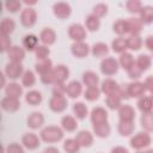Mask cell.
Listing matches in <instances>:
<instances>
[{
    "label": "cell",
    "instance_id": "1",
    "mask_svg": "<svg viewBox=\"0 0 153 153\" xmlns=\"http://www.w3.org/2000/svg\"><path fill=\"white\" fill-rule=\"evenodd\" d=\"M62 136H63V133L57 127H47L41 133V137L47 142H56L61 140Z\"/></svg>",
    "mask_w": 153,
    "mask_h": 153
},
{
    "label": "cell",
    "instance_id": "2",
    "mask_svg": "<svg viewBox=\"0 0 153 153\" xmlns=\"http://www.w3.org/2000/svg\"><path fill=\"white\" fill-rule=\"evenodd\" d=\"M117 69H118V63L112 57H106L100 63V71L105 75H112L117 72Z\"/></svg>",
    "mask_w": 153,
    "mask_h": 153
},
{
    "label": "cell",
    "instance_id": "3",
    "mask_svg": "<svg viewBox=\"0 0 153 153\" xmlns=\"http://www.w3.org/2000/svg\"><path fill=\"white\" fill-rule=\"evenodd\" d=\"M151 143V137L147 133H137L134 137H131L130 140V145L133 148L140 149L143 147H147Z\"/></svg>",
    "mask_w": 153,
    "mask_h": 153
},
{
    "label": "cell",
    "instance_id": "4",
    "mask_svg": "<svg viewBox=\"0 0 153 153\" xmlns=\"http://www.w3.org/2000/svg\"><path fill=\"white\" fill-rule=\"evenodd\" d=\"M36 18H37V14H36V11L31 7H27L25 8L22 14H20V20H22V24L26 27H30L32 26L35 23H36Z\"/></svg>",
    "mask_w": 153,
    "mask_h": 153
},
{
    "label": "cell",
    "instance_id": "5",
    "mask_svg": "<svg viewBox=\"0 0 153 153\" xmlns=\"http://www.w3.org/2000/svg\"><path fill=\"white\" fill-rule=\"evenodd\" d=\"M5 73L11 79H18L23 73V66L20 62H10L6 65Z\"/></svg>",
    "mask_w": 153,
    "mask_h": 153
},
{
    "label": "cell",
    "instance_id": "6",
    "mask_svg": "<svg viewBox=\"0 0 153 153\" xmlns=\"http://www.w3.org/2000/svg\"><path fill=\"white\" fill-rule=\"evenodd\" d=\"M50 109L53 111H56V112H60V111H63L67 106V99L63 97V94H54L53 98L50 99Z\"/></svg>",
    "mask_w": 153,
    "mask_h": 153
},
{
    "label": "cell",
    "instance_id": "7",
    "mask_svg": "<svg viewBox=\"0 0 153 153\" xmlns=\"http://www.w3.org/2000/svg\"><path fill=\"white\" fill-rule=\"evenodd\" d=\"M68 33H69V37L76 42H82V39L86 37V32H85V29L80 25V24H73L69 26V30H68Z\"/></svg>",
    "mask_w": 153,
    "mask_h": 153
},
{
    "label": "cell",
    "instance_id": "8",
    "mask_svg": "<svg viewBox=\"0 0 153 153\" xmlns=\"http://www.w3.org/2000/svg\"><path fill=\"white\" fill-rule=\"evenodd\" d=\"M53 10L54 14L60 19H65L71 14V6L67 2H56Z\"/></svg>",
    "mask_w": 153,
    "mask_h": 153
},
{
    "label": "cell",
    "instance_id": "9",
    "mask_svg": "<svg viewBox=\"0 0 153 153\" xmlns=\"http://www.w3.org/2000/svg\"><path fill=\"white\" fill-rule=\"evenodd\" d=\"M108 120V114L103 108H96L92 110L91 114V121L93 124H100L105 123Z\"/></svg>",
    "mask_w": 153,
    "mask_h": 153
},
{
    "label": "cell",
    "instance_id": "10",
    "mask_svg": "<svg viewBox=\"0 0 153 153\" xmlns=\"http://www.w3.org/2000/svg\"><path fill=\"white\" fill-rule=\"evenodd\" d=\"M1 106L6 111H16L17 109H19L20 103H19L18 98H13V97H7L6 96L1 100Z\"/></svg>",
    "mask_w": 153,
    "mask_h": 153
},
{
    "label": "cell",
    "instance_id": "11",
    "mask_svg": "<svg viewBox=\"0 0 153 153\" xmlns=\"http://www.w3.org/2000/svg\"><path fill=\"white\" fill-rule=\"evenodd\" d=\"M22 141H23L24 146H25L26 148H29V149H35V148H37V147L39 146V139L37 137L36 134H32V133L25 134V135L23 136Z\"/></svg>",
    "mask_w": 153,
    "mask_h": 153
},
{
    "label": "cell",
    "instance_id": "12",
    "mask_svg": "<svg viewBox=\"0 0 153 153\" xmlns=\"http://www.w3.org/2000/svg\"><path fill=\"white\" fill-rule=\"evenodd\" d=\"M145 90H146L145 84L139 82V81L131 82V84L128 85V94H129V97H130V96H131V97H140V96L143 94Z\"/></svg>",
    "mask_w": 153,
    "mask_h": 153
},
{
    "label": "cell",
    "instance_id": "13",
    "mask_svg": "<svg viewBox=\"0 0 153 153\" xmlns=\"http://www.w3.org/2000/svg\"><path fill=\"white\" fill-rule=\"evenodd\" d=\"M72 53L76 57H85L88 54V45L84 42H76L72 45Z\"/></svg>",
    "mask_w": 153,
    "mask_h": 153
},
{
    "label": "cell",
    "instance_id": "14",
    "mask_svg": "<svg viewBox=\"0 0 153 153\" xmlns=\"http://www.w3.org/2000/svg\"><path fill=\"white\" fill-rule=\"evenodd\" d=\"M75 140L76 142L80 145V146H91V143L93 142V137L91 135L90 131H86V130H82V131H79L75 136Z\"/></svg>",
    "mask_w": 153,
    "mask_h": 153
},
{
    "label": "cell",
    "instance_id": "15",
    "mask_svg": "<svg viewBox=\"0 0 153 153\" xmlns=\"http://www.w3.org/2000/svg\"><path fill=\"white\" fill-rule=\"evenodd\" d=\"M118 115L121 121H133L135 117V111L130 105H122L120 108Z\"/></svg>",
    "mask_w": 153,
    "mask_h": 153
},
{
    "label": "cell",
    "instance_id": "16",
    "mask_svg": "<svg viewBox=\"0 0 153 153\" xmlns=\"http://www.w3.org/2000/svg\"><path fill=\"white\" fill-rule=\"evenodd\" d=\"M118 88V85L116 81H114L112 79H105L103 82H102V91L108 94V96H111L114 94Z\"/></svg>",
    "mask_w": 153,
    "mask_h": 153
},
{
    "label": "cell",
    "instance_id": "17",
    "mask_svg": "<svg viewBox=\"0 0 153 153\" xmlns=\"http://www.w3.org/2000/svg\"><path fill=\"white\" fill-rule=\"evenodd\" d=\"M43 122H44V118L41 112H32L27 118V126L33 129L41 127L43 124Z\"/></svg>",
    "mask_w": 153,
    "mask_h": 153
},
{
    "label": "cell",
    "instance_id": "18",
    "mask_svg": "<svg viewBox=\"0 0 153 153\" xmlns=\"http://www.w3.org/2000/svg\"><path fill=\"white\" fill-rule=\"evenodd\" d=\"M69 71L67 67L60 65L54 69V75H55V82H63L68 78Z\"/></svg>",
    "mask_w": 153,
    "mask_h": 153
},
{
    "label": "cell",
    "instance_id": "19",
    "mask_svg": "<svg viewBox=\"0 0 153 153\" xmlns=\"http://www.w3.org/2000/svg\"><path fill=\"white\" fill-rule=\"evenodd\" d=\"M5 92H6V96L7 97H13V98H19L22 92H23V88L20 85L16 84V82H12V84H8L5 88Z\"/></svg>",
    "mask_w": 153,
    "mask_h": 153
},
{
    "label": "cell",
    "instance_id": "20",
    "mask_svg": "<svg viewBox=\"0 0 153 153\" xmlns=\"http://www.w3.org/2000/svg\"><path fill=\"white\" fill-rule=\"evenodd\" d=\"M25 56L24 50L20 47H12L8 50V57L11 59L12 62H20Z\"/></svg>",
    "mask_w": 153,
    "mask_h": 153
},
{
    "label": "cell",
    "instance_id": "21",
    "mask_svg": "<svg viewBox=\"0 0 153 153\" xmlns=\"http://www.w3.org/2000/svg\"><path fill=\"white\" fill-rule=\"evenodd\" d=\"M66 92L71 98H75L79 97V94L81 93V84L79 81H72L67 85L66 87Z\"/></svg>",
    "mask_w": 153,
    "mask_h": 153
},
{
    "label": "cell",
    "instance_id": "22",
    "mask_svg": "<svg viewBox=\"0 0 153 153\" xmlns=\"http://www.w3.org/2000/svg\"><path fill=\"white\" fill-rule=\"evenodd\" d=\"M55 38H56L55 31L53 29H50V27H45L41 32V41L44 44H53L55 42Z\"/></svg>",
    "mask_w": 153,
    "mask_h": 153
},
{
    "label": "cell",
    "instance_id": "23",
    "mask_svg": "<svg viewBox=\"0 0 153 153\" xmlns=\"http://www.w3.org/2000/svg\"><path fill=\"white\" fill-rule=\"evenodd\" d=\"M139 109L145 114V112H151L153 109V99L152 97H142L137 102Z\"/></svg>",
    "mask_w": 153,
    "mask_h": 153
},
{
    "label": "cell",
    "instance_id": "24",
    "mask_svg": "<svg viewBox=\"0 0 153 153\" xmlns=\"http://www.w3.org/2000/svg\"><path fill=\"white\" fill-rule=\"evenodd\" d=\"M14 22L11 19V18H4L1 20V24H0V30H1V35H10L13 30H14Z\"/></svg>",
    "mask_w": 153,
    "mask_h": 153
},
{
    "label": "cell",
    "instance_id": "25",
    "mask_svg": "<svg viewBox=\"0 0 153 153\" xmlns=\"http://www.w3.org/2000/svg\"><path fill=\"white\" fill-rule=\"evenodd\" d=\"M127 23H128L129 32H131V35H136L137 36V33L142 29V22H141V19H139V18H129L127 20Z\"/></svg>",
    "mask_w": 153,
    "mask_h": 153
},
{
    "label": "cell",
    "instance_id": "26",
    "mask_svg": "<svg viewBox=\"0 0 153 153\" xmlns=\"http://www.w3.org/2000/svg\"><path fill=\"white\" fill-rule=\"evenodd\" d=\"M134 123L133 121H121L118 124V131L121 133V135L123 136H128L133 133L134 130Z\"/></svg>",
    "mask_w": 153,
    "mask_h": 153
},
{
    "label": "cell",
    "instance_id": "27",
    "mask_svg": "<svg viewBox=\"0 0 153 153\" xmlns=\"http://www.w3.org/2000/svg\"><path fill=\"white\" fill-rule=\"evenodd\" d=\"M141 126L147 131H153V112H145L141 116Z\"/></svg>",
    "mask_w": 153,
    "mask_h": 153
},
{
    "label": "cell",
    "instance_id": "28",
    "mask_svg": "<svg viewBox=\"0 0 153 153\" xmlns=\"http://www.w3.org/2000/svg\"><path fill=\"white\" fill-rule=\"evenodd\" d=\"M37 43H38V38L35 35H25L23 38V45L27 49V50H33L37 48Z\"/></svg>",
    "mask_w": 153,
    "mask_h": 153
},
{
    "label": "cell",
    "instance_id": "29",
    "mask_svg": "<svg viewBox=\"0 0 153 153\" xmlns=\"http://www.w3.org/2000/svg\"><path fill=\"white\" fill-rule=\"evenodd\" d=\"M93 130H94L96 135L99 137H106L110 134V127L106 122L100 123V124H93Z\"/></svg>",
    "mask_w": 153,
    "mask_h": 153
},
{
    "label": "cell",
    "instance_id": "30",
    "mask_svg": "<svg viewBox=\"0 0 153 153\" xmlns=\"http://www.w3.org/2000/svg\"><path fill=\"white\" fill-rule=\"evenodd\" d=\"M82 80H84V82L86 84V86L93 87V86H96L97 82L99 81V78H98V75H97L96 73H93V72H85L84 75H82Z\"/></svg>",
    "mask_w": 153,
    "mask_h": 153
},
{
    "label": "cell",
    "instance_id": "31",
    "mask_svg": "<svg viewBox=\"0 0 153 153\" xmlns=\"http://www.w3.org/2000/svg\"><path fill=\"white\" fill-rule=\"evenodd\" d=\"M140 14H141V22L148 24V23H152L153 22V7L152 6H145L141 8L140 11Z\"/></svg>",
    "mask_w": 153,
    "mask_h": 153
},
{
    "label": "cell",
    "instance_id": "32",
    "mask_svg": "<svg viewBox=\"0 0 153 153\" xmlns=\"http://www.w3.org/2000/svg\"><path fill=\"white\" fill-rule=\"evenodd\" d=\"M25 99L31 105H38L42 102V94L38 91H30L26 93Z\"/></svg>",
    "mask_w": 153,
    "mask_h": 153
},
{
    "label": "cell",
    "instance_id": "33",
    "mask_svg": "<svg viewBox=\"0 0 153 153\" xmlns=\"http://www.w3.org/2000/svg\"><path fill=\"white\" fill-rule=\"evenodd\" d=\"M108 51H109V49H108L106 44H104V43H97L92 48V54L96 57H103L108 54Z\"/></svg>",
    "mask_w": 153,
    "mask_h": 153
},
{
    "label": "cell",
    "instance_id": "34",
    "mask_svg": "<svg viewBox=\"0 0 153 153\" xmlns=\"http://www.w3.org/2000/svg\"><path fill=\"white\" fill-rule=\"evenodd\" d=\"M35 67H36V71L42 75V74H44V73L51 71V61L48 60V59H45V60H41L39 62L36 63Z\"/></svg>",
    "mask_w": 153,
    "mask_h": 153
},
{
    "label": "cell",
    "instance_id": "35",
    "mask_svg": "<svg viewBox=\"0 0 153 153\" xmlns=\"http://www.w3.org/2000/svg\"><path fill=\"white\" fill-rule=\"evenodd\" d=\"M85 24H86V27H87L90 31H96V30H98V27H99V25H100L99 19H98L96 16H93V14H90V16L85 19Z\"/></svg>",
    "mask_w": 153,
    "mask_h": 153
},
{
    "label": "cell",
    "instance_id": "36",
    "mask_svg": "<svg viewBox=\"0 0 153 153\" xmlns=\"http://www.w3.org/2000/svg\"><path fill=\"white\" fill-rule=\"evenodd\" d=\"M114 31L118 35H124L127 32H129V27H128V23L127 20L120 19L114 24Z\"/></svg>",
    "mask_w": 153,
    "mask_h": 153
},
{
    "label": "cell",
    "instance_id": "37",
    "mask_svg": "<svg viewBox=\"0 0 153 153\" xmlns=\"http://www.w3.org/2000/svg\"><path fill=\"white\" fill-rule=\"evenodd\" d=\"M112 50L116 51V53H122L127 48H128V44H127V39L122 38V37H118L116 38L114 42H112Z\"/></svg>",
    "mask_w": 153,
    "mask_h": 153
},
{
    "label": "cell",
    "instance_id": "38",
    "mask_svg": "<svg viewBox=\"0 0 153 153\" xmlns=\"http://www.w3.org/2000/svg\"><path fill=\"white\" fill-rule=\"evenodd\" d=\"M61 124L67 131H73L76 128V121L72 116H65L61 120Z\"/></svg>",
    "mask_w": 153,
    "mask_h": 153
},
{
    "label": "cell",
    "instance_id": "39",
    "mask_svg": "<svg viewBox=\"0 0 153 153\" xmlns=\"http://www.w3.org/2000/svg\"><path fill=\"white\" fill-rule=\"evenodd\" d=\"M79 147H80V145L76 142V140H73V139H68L63 143V148L67 153H78Z\"/></svg>",
    "mask_w": 153,
    "mask_h": 153
},
{
    "label": "cell",
    "instance_id": "40",
    "mask_svg": "<svg viewBox=\"0 0 153 153\" xmlns=\"http://www.w3.org/2000/svg\"><path fill=\"white\" fill-rule=\"evenodd\" d=\"M73 111H74L75 116L78 118H80V120L85 118L86 115H87V108H86V105L84 103H75L73 105Z\"/></svg>",
    "mask_w": 153,
    "mask_h": 153
},
{
    "label": "cell",
    "instance_id": "41",
    "mask_svg": "<svg viewBox=\"0 0 153 153\" xmlns=\"http://www.w3.org/2000/svg\"><path fill=\"white\" fill-rule=\"evenodd\" d=\"M127 44H128V48H130L133 50H139L142 45V41L139 36L131 35L129 38H127Z\"/></svg>",
    "mask_w": 153,
    "mask_h": 153
},
{
    "label": "cell",
    "instance_id": "42",
    "mask_svg": "<svg viewBox=\"0 0 153 153\" xmlns=\"http://www.w3.org/2000/svg\"><path fill=\"white\" fill-rule=\"evenodd\" d=\"M120 63H121V66L123 68H126L128 71L134 65V59L129 53H123L121 55V57H120Z\"/></svg>",
    "mask_w": 153,
    "mask_h": 153
},
{
    "label": "cell",
    "instance_id": "43",
    "mask_svg": "<svg viewBox=\"0 0 153 153\" xmlns=\"http://www.w3.org/2000/svg\"><path fill=\"white\" fill-rule=\"evenodd\" d=\"M136 66L141 69V71H146L151 66V57L148 55H140L137 57V61H136Z\"/></svg>",
    "mask_w": 153,
    "mask_h": 153
},
{
    "label": "cell",
    "instance_id": "44",
    "mask_svg": "<svg viewBox=\"0 0 153 153\" xmlns=\"http://www.w3.org/2000/svg\"><path fill=\"white\" fill-rule=\"evenodd\" d=\"M99 93H100V91L97 88V86L87 87V90L85 91V98L88 100H96V99H98Z\"/></svg>",
    "mask_w": 153,
    "mask_h": 153
},
{
    "label": "cell",
    "instance_id": "45",
    "mask_svg": "<svg viewBox=\"0 0 153 153\" xmlns=\"http://www.w3.org/2000/svg\"><path fill=\"white\" fill-rule=\"evenodd\" d=\"M35 81H36V79H35L33 73H32L31 71H26V72L24 73V75H23V79H22L23 85L30 87V86H32V85L35 84Z\"/></svg>",
    "mask_w": 153,
    "mask_h": 153
},
{
    "label": "cell",
    "instance_id": "46",
    "mask_svg": "<svg viewBox=\"0 0 153 153\" xmlns=\"http://www.w3.org/2000/svg\"><path fill=\"white\" fill-rule=\"evenodd\" d=\"M106 105L110 109H117L121 108V98H118L116 94H111L106 98Z\"/></svg>",
    "mask_w": 153,
    "mask_h": 153
},
{
    "label": "cell",
    "instance_id": "47",
    "mask_svg": "<svg viewBox=\"0 0 153 153\" xmlns=\"http://www.w3.org/2000/svg\"><path fill=\"white\" fill-rule=\"evenodd\" d=\"M49 49L47 48V47H44V45H38L37 48H36V57L41 61V60H45L47 57H48V55H49Z\"/></svg>",
    "mask_w": 153,
    "mask_h": 153
},
{
    "label": "cell",
    "instance_id": "48",
    "mask_svg": "<svg viewBox=\"0 0 153 153\" xmlns=\"http://www.w3.org/2000/svg\"><path fill=\"white\" fill-rule=\"evenodd\" d=\"M127 8L129 12H140L141 11V2L137 1V0H129L127 2Z\"/></svg>",
    "mask_w": 153,
    "mask_h": 153
},
{
    "label": "cell",
    "instance_id": "49",
    "mask_svg": "<svg viewBox=\"0 0 153 153\" xmlns=\"http://www.w3.org/2000/svg\"><path fill=\"white\" fill-rule=\"evenodd\" d=\"M106 12H108V6L104 5V4H98L93 8V16H96L97 18L103 17L104 14H106Z\"/></svg>",
    "mask_w": 153,
    "mask_h": 153
},
{
    "label": "cell",
    "instance_id": "50",
    "mask_svg": "<svg viewBox=\"0 0 153 153\" xmlns=\"http://www.w3.org/2000/svg\"><path fill=\"white\" fill-rule=\"evenodd\" d=\"M20 6H22V4L17 0H10V1L5 2V7L7 8V11H11V12H17L20 8Z\"/></svg>",
    "mask_w": 153,
    "mask_h": 153
},
{
    "label": "cell",
    "instance_id": "51",
    "mask_svg": "<svg viewBox=\"0 0 153 153\" xmlns=\"http://www.w3.org/2000/svg\"><path fill=\"white\" fill-rule=\"evenodd\" d=\"M141 73H142V71H141L135 63L128 69V75H129V78H131V79H137V78H140Z\"/></svg>",
    "mask_w": 153,
    "mask_h": 153
},
{
    "label": "cell",
    "instance_id": "52",
    "mask_svg": "<svg viewBox=\"0 0 153 153\" xmlns=\"http://www.w3.org/2000/svg\"><path fill=\"white\" fill-rule=\"evenodd\" d=\"M41 80H42V82H44V84H51V82H54V81H55L54 71L51 69V71H49V72L42 74V75H41Z\"/></svg>",
    "mask_w": 153,
    "mask_h": 153
},
{
    "label": "cell",
    "instance_id": "53",
    "mask_svg": "<svg viewBox=\"0 0 153 153\" xmlns=\"http://www.w3.org/2000/svg\"><path fill=\"white\" fill-rule=\"evenodd\" d=\"M12 47H11V41L7 36L5 35H1V51H6V50H10Z\"/></svg>",
    "mask_w": 153,
    "mask_h": 153
},
{
    "label": "cell",
    "instance_id": "54",
    "mask_svg": "<svg viewBox=\"0 0 153 153\" xmlns=\"http://www.w3.org/2000/svg\"><path fill=\"white\" fill-rule=\"evenodd\" d=\"M7 153H24V151L18 143H11L7 147Z\"/></svg>",
    "mask_w": 153,
    "mask_h": 153
},
{
    "label": "cell",
    "instance_id": "55",
    "mask_svg": "<svg viewBox=\"0 0 153 153\" xmlns=\"http://www.w3.org/2000/svg\"><path fill=\"white\" fill-rule=\"evenodd\" d=\"M53 91H54V94H62L63 92H66V87H63L62 82H56Z\"/></svg>",
    "mask_w": 153,
    "mask_h": 153
},
{
    "label": "cell",
    "instance_id": "56",
    "mask_svg": "<svg viewBox=\"0 0 153 153\" xmlns=\"http://www.w3.org/2000/svg\"><path fill=\"white\" fill-rule=\"evenodd\" d=\"M145 87H146L148 91H151V92L153 93V76H152V75H149V76L146 79V81H145Z\"/></svg>",
    "mask_w": 153,
    "mask_h": 153
},
{
    "label": "cell",
    "instance_id": "57",
    "mask_svg": "<svg viewBox=\"0 0 153 153\" xmlns=\"http://www.w3.org/2000/svg\"><path fill=\"white\" fill-rule=\"evenodd\" d=\"M145 44H146V47L153 53V36H148V37L146 38Z\"/></svg>",
    "mask_w": 153,
    "mask_h": 153
},
{
    "label": "cell",
    "instance_id": "58",
    "mask_svg": "<svg viewBox=\"0 0 153 153\" xmlns=\"http://www.w3.org/2000/svg\"><path fill=\"white\" fill-rule=\"evenodd\" d=\"M111 153H128V151L126 148H123V147H115L111 151Z\"/></svg>",
    "mask_w": 153,
    "mask_h": 153
},
{
    "label": "cell",
    "instance_id": "59",
    "mask_svg": "<svg viewBox=\"0 0 153 153\" xmlns=\"http://www.w3.org/2000/svg\"><path fill=\"white\" fill-rule=\"evenodd\" d=\"M43 153H59V151H57L55 147H48V148L44 149Z\"/></svg>",
    "mask_w": 153,
    "mask_h": 153
},
{
    "label": "cell",
    "instance_id": "60",
    "mask_svg": "<svg viewBox=\"0 0 153 153\" xmlns=\"http://www.w3.org/2000/svg\"><path fill=\"white\" fill-rule=\"evenodd\" d=\"M139 153H153V149H148L146 152H139Z\"/></svg>",
    "mask_w": 153,
    "mask_h": 153
},
{
    "label": "cell",
    "instance_id": "61",
    "mask_svg": "<svg viewBox=\"0 0 153 153\" xmlns=\"http://www.w3.org/2000/svg\"><path fill=\"white\" fill-rule=\"evenodd\" d=\"M152 99H153V96H152Z\"/></svg>",
    "mask_w": 153,
    "mask_h": 153
}]
</instances>
